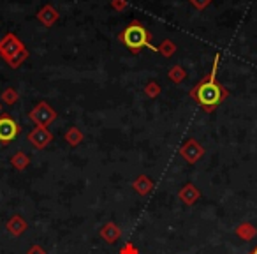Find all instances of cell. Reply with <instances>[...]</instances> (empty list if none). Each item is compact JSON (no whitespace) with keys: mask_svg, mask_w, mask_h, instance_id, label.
Listing matches in <instances>:
<instances>
[{"mask_svg":"<svg viewBox=\"0 0 257 254\" xmlns=\"http://www.w3.org/2000/svg\"><path fill=\"white\" fill-rule=\"evenodd\" d=\"M218 62H220V55H215L213 67L206 76L199 79L196 85L190 89V99L203 108L206 113H213L222 103L229 97V90L218 81L217 71H218Z\"/></svg>","mask_w":257,"mask_h":254,"instance_id":"6da1fadb","label":"cell"},{"mask_svg":"<svg viewBox=\"0 0 257 254\" xmlns=\"http://www.w3.org/2000/svg\"><path fill=\"white\" fill-rule=\"evenodd\" d=\"M118 41H120L133 55H138L140 51H143L145 48L159 53V48L152 44L150 30H148L140 20H133V22L128 23V25L118 34Z\"/></svg>","mask_w":257,"mask_h":254,"instance_id":"7a4b0ae2","label":"cell"},{"mask_svg":"<svg viewBox=\"0 0 257 254\" xmlns=\"http://www.w3.org/2000/svg\"><path fill=\"white\" fill-rule=\"evenodd\" d=\"M25 50L27 48H25V44L22 43V39L13 32H8L0 39V57L4 58L8 64H11V62Z\"/></svg>","mask_w":257,"mask_h":254,"instance_id":"3957f363","label":"cell"},{"mask_svg":"<svg viewBox=\"0 0 257 254\" xmlns=\"http://www.w3.org/2000/svg\"><path fill=\"white\" fill-rule=\"evenodd\" d=\"M29 118L36 125H39V127H48V125L57 118V111L50 106V103L41 101V103H37L36 106L30 110Z\"/></svg>","mask_w":257,"mask_h":254,"instance_id":"277c9868","label":"cell"},{"mask_svg":"<svg viewBox=\"0 0 257 254\" xmlns=\"http://www.w3.org/2000/svg\"><path fill=\"white\" fill-rule=\"evenodd\" d=\"M22 134V124L9 115H0V143L9 145Z\"/></svg>","mask_w":257,"mask_h":254,"instance_id":"5b68a950","label":"cell"},{"mask_svg":"<svg viewBox=\"0 0 257 254\" xmlns=\"http://www.w3.org/2000/svg\"><path fill=\"white\" fill-rule=\"evenodd\" d=\"M180 155H182V159L187 164H196V162H199L201 159H203L204 147L197 140L189 138V140L180 147Z\"/></svg>","mask_w":257,"mask_h":254,"instance_id":"8992f818","label":"cell"},{"mask_svg":"<svg viewBox=\"0 0 257 254\" xmlns=\"http://www.w3.org/2000/svg\"><path fill=\"white\" fill-rule=\"evenodd\" d=\"M27 140H29L37 150H44V148L53 141V134L50 133L48 127H39V125H37V127H34V129L29 133Z\"/></svg>","mask_w":257,"mask_h":254,"instance_id":"52a82bcc","label":"cell"},{"mask_svg":"<svg viewBox=\"0 0 257 254\" xmlns=\"http://www.w3.org/2000/svg\"><path fill=\"white\" fill-rule=\"evenodd\" d=\"M99 235H100V238H102L104 242L109 243V245H113L114 242H118V240L121 238V228L116 224V222L109 221L99 229Z\"/></svg>","mask_w":257,"mask_h":254,"instance_id":"ba28073f","label":"cell"},{"mask_svg":"<svg viewBox=\"0 0 257 254\" xmlns=\"http://www.w3.org/2000/svg\"><path fill=\"white\" fill-rule=\"evenodd\" d=\"M178 198H180V201H182L183 205H187V207H192V205H196L197 201H199L201 191L197 189L194 184H185V186L178 191Z\"/></svg>","mask_w":257,"mask_h":254,"instance_id":"9c48e42d","label":"cell"},{"mask_svg":"<svg viewBox=\"0 0 257 254\" xmlns=\"http://www.w3.org/2000/svg\"><path fill=\"white\" fill-rule=\"evenodd\" d=\"M27 228H29V222H27L25 217L20 214H15L8 222H6V229H8V233L13 236H22L23 233L27 231Z\"/></svg>","mask_w":257,"mask_h":254,"instance_id":"30bf717a","label":"cell"},{"mask_svg":"<svg viewBox=\"0 0 257 254\" xmlns=\"http://www.w3.org/2000/svg\"><path fill=\"white\" fill-rule=\"evenodd\" d=\"M154 180L150 179V177H147V175H140V177H136V180L133 182V189L136 191L140 196H148V194L154 191Z\"/></svg>","mask_w":257,"mask_h":254,"instance_id":"8fae6325","label":"cell"},{"mask_svg":"<svg viewBox=\"0 0 257 254\" xmlns=\"http://www.w3.org/2000/svg\"><path fill=\"white\" fill-rule=\"evenodd\" d=\"M37 20H39V23H43L44 27H51L58 20V11L53 6L48 4L37 11Z\"/></svg>","mask_w":257,"mask_h":254,"instance_id":"7c38bea8","label":"cell"},{"mask_svg":"<svg viewBox=\"0 0 257 254\" xmlns=\"http://www.w3.org/2000/svg\"><path fill=\"white\" fill-rule=\"evenodd\" d=\"M236 236L241 240H245V242H250V240L255 238L257 235V228L253 224H250V222H239L238 226H236Z\"/></svg>","mask_w":257,"mask_h":254,"instance_id":"4fadbf2b","label":"cell"},{"mask_svg":"<svg viewBox=\"0 0 257 254\" xmlns=\"http://www.w3.org/2000/svg\"><path fill=\"white\" fill-rule=\"evenodd\" d=\"M29 164H30V157L23 150H18L11 157V166L16 172H25V170L29 168Z\"/></svg>","mask_w":257,"mask_h":254,"instance_id":"5bb4252c","label":"cell"},{"mask_svg":"<svg viewBox=\"0 0 257 254\" xmlns=\"http://www.w3.org/2000/svg\"><path fill=\"white\" fill-rule=\"evenodd\" d=\"M65 141H67L69 147H78L79 143L83 141V133L79 127H76V125H72V127H69L67 131H65Z\"/></svg>","mask_w":257,"mask_h":254,"instance_id":"9a60e30c","label":"cell"},{"mask_svg":"<svg viewBox=\"0 0 257 254\" xmlns=\"http://www.w3.org/2000/svg\"><path fill=\"white\" fill-rule=\"evenodd\" d=\"M168 78L171 79L173 83H176V85H180L182 81H185V78H187V71L182 67V65H173L171 69H169V72H168Z\"/></svg>","mask_w":257,"mask_h":254,"instance_id":"2e32d148","label":"cell"},{"mask_svg":"<svg viewBox=\"0 0 257 254\" xmlns=\"http://www.w3.org/2000/svg\"><path fill=\"white\" fill-rule=\"evenodd\" d=\"M157 48H159V53H161L162 57H166V58L173 57V55L176 53V44L173 43L171 39H164Z\"/></svg>","mask_w":257,"mask_h":254,"instance_id":"e0dca14e","label":"cell"},{"mask_svg":"<svg viewBox=\"0 0 257 254\" xmlns=\"http://www.w3.org/2000/svg\"><path fill=\"white\" fill-rule=\"evenodd\" d=\"M18 99H20V94L16 92V89H13V87H8V89L2 90V101H4L6 104H9V106L18 103Z\"/></svg>","mask_w":257,"mask_h":254,"instance_id":"ac0fdd59","label":"cell"},{"mask_svg":"<svg viewBox=\"0 0 257 254\" xmlns=\"http://www.w3.org/2000/svg\"><path fill=\"white\" fill-rule=\"evenodd\" d=\"M145 96L147 97H150V99H155L157 96H161V92H162V89H161V85H159L157 81H148L147 85H145Z\"/></svg>","mask_w":257,"mask_h":254,"instance_id":"d6986e66","label":"cell"},{"mask_svg":"<svg viewBox=\"0 0 257 254\" xmlns=\"http://www.w3.org/2000/svg\"><path fill=\"white\" fill-rule=\"evenodd\" d=\"M118 254H140V250H138V247L134 245L133 242H127V243H123V247H121L120 250H118Z\"/></svg>","mask_w":257,"mask_h":254,"instance_id":"ffe728a7","label":"cell"},{"mask_svg":"<svg viewBox=\"0 0 257 254\" xmlns=\"http://www.w3.org/2000/svg\"><path fill=\"white\" fill-rule=\"evenodd\" d=\"M127 6H128L127 0H111V8H113L114 11H118V13L125 11V9H127Z\"/></svg>","mask_w":257,"mask_h":254,"instance_id":"44dd1931","label":"cell"},{"mask_svg":"<svg viewBox=\"0 0 257 254\" xmlns=\"http://www.w3.org/2000/svg\"><path fill=\"white\" fill-rule=\"evenodd\" d=\"M189 2L197 9V11H203V9H206L208 6L211 4V0H189Z\"/></svg>","mask_w":257,"mask_h":254,"instance_id":"7402d4cb","label":"cell"},{"mask_svg":"<svg viewBox=\"0 0 257 254\" xmlns=\"http://www.w3.org/2000/svg\"><path fill=\"white\" fill-rule=\"evenodd\" d=\"M27 254H46V250H44L43 247L39 245V243H34L32 247H29V250H27Z\"/></svg>","mask_w":257,"mask_h":254,"instance_id":"603a6c76","label":"cell"},{"mask_svg":"<svg viewBox=\"0 0 257 254\" xmlns=\"http://www.w3.org/2000/svg\"><path fill=\"white\" fill-rule=\"evenodd\" d=\"M250 254H257V245H255V247H253V249H252V250H250Z\"/></svg>","mask_w":257,"mask_h":254,"instance_id":"cb8c5ba5","label":"cell"},{"mask_svg":"<svg viewBox=\"0 0 257 254\" xmlns=\"http://www.w3.org/2000/svg\"><path fill=\"white\" fill-rule=\"evenodd\" d=\"M0 110H2V106H0Z\"/></svg>","mask_w":257,"mask_h":254,"instance_id":"d4e9b609","label":"cell"}]
</instances>
